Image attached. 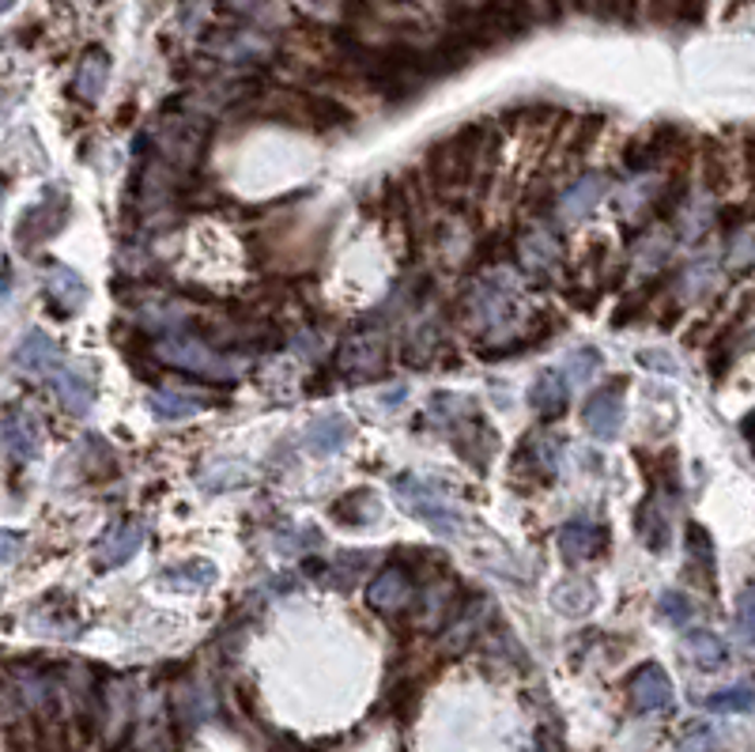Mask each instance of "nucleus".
<instances>
[{"instance_id": "nucleus-24", "label": "nucleus", "mask_w": 755, "mask_h": 752, "mask_svg": "<svg viewBox=\"0 0 755 752\" xmlns=\"http://www.w3.org/2000/svg\"><path fill=\"white\" fill-rule=\"evenodd\" d=\"M555 258H559V247H555L552 235L537 231L529 239H521V261H526V268H537V273L540 268H552Z\"/></svg>"}, {"instance_id": "nucleus-8", "label": "nucleus", "mask_w": 755, "mask_h": 752, "mask_svg": "<svg viewBox=\"0 0 755 752\" xmlns=\"http://www.w3.org/2000/svg\"><path fill=\"white\" fill-rule=\"evenodd\" d=\"M46 296H50V311L61 314V318H68V314H76L79 306H84L87 284L79 280L76 268H68V265H61V261H53L50 273H46Z\"/></svg>"}, {"instance_id": "nucleus-29", "label": "nucleus", "mask_w": 755, "mask_h": 752, "mask_svg": "<svg viewBox=\"0 0 755 752\" xmlns=\"http://www.w3.org/2000/svg\"><path fill=\"white\" fill-rule=\"evenodd\" d=\"M657 348H646V352L639 355V363L642 367H654V371H662V375H677V360L672 355H654Z\"/></svg>"}, {"instance_id": "nucleus-19", "label": "nucleus", "mask_w": 755, "mask_h": 752, "mask_svg": "<svg viewBox=\"0 0 755 752\" xmlns=\"http://www.w3.org/2000/svg\"><path fill=\"white\" fill-rule=\"evenodd\" d=\"M634 529H639L642 544H646L650 552H662L665 544H669V518L657 511V500H646L639 506V514H634Z\"/></svg>"}, {"instance_id": "nucleus-21", "label": "nucleus", "mask_w": 755, "mask_h": 752, "mask_svg": "<svg viewBox=\"0 0 755 752\" xmlns=\"http://www.w3.org/2000/svg\"><path fill=\"white\" fill-rule=\"evenodd\" d=\"M163 579L171 586H181V590H204V586L216 582V567L209 560H186L178 567H166Z\"/></svg>"}, {"instance_id": "nucleus-28", "label": "nucleus", "mask_w": 755, "mask_h": 752, "mask_svg": "<svg viewBox=\"0 0 755 752\" xmlns=\"http://www.w3.org/2000/svg\"><path fill=\"white\" fill-rule=\"evenodd\" d=\"M737 624H741V636L748 639V643H755V582L741 593V601H737Z\"/></svg>"}, {"instance_id": "nucleus-30", "label": "nucleus", "mask_w": 755, "mask_h": 752, "mask_svg": "<svg viewBox=\"0 0 755 752\" xmlns=\"http://www.w3.org/2000/svg\"><path fill=\"white\" fill-rule=\"evenodd\" d=\"M680 752H718V738L710 730H695L688 741H683Z\"/></svg>"}, {"instance_id": "nucleus-12", "label": "nucleus", "mask_w": 755, "mask_h": 752, "mask_svg": "<svg viewBox=\"0 0 755 752\" xmlns=\"http://www.w3.org/2000/svg\"><path fill=\"white\" fill-rule=\"evenodd\" d=\"M53 390H58V401L68 409L73 416H84L95 401V383L84 367H61L53 371Z\"/></svg>"}, {"instance_id": "nucleus-15", "label": "nucleus", "mask_w": 755, "mask_h": 752, "mask_svg": "<svg viewBox=\"0 0 755 752\" xmlns=\"http://www.w3.org/2000/svg\"><path fill=\"white\" fill-rule=\"evenodd\" d=\"M106 80H110V58L95 46L76 68V80H73V95L84 102H95L102 91H106Z\"/></svg>"}, {"instance_id": "nucleus-16", "label": "nucleus", "mask_w": 755, "mask_h": 752, "mask_svg": "<svg viewBox=\"0 0 755 752\" xmlns=\"http://www.w3.org/2000/svg\"><path fill=\"white\" fill-rule=\"evenodd\" d=\"M601 193H604V178H601V174H582V178H578L575 186H570L567 193H563L559 216H563V220H582V216H590V212L597 209Z\"/></svg>"}, {"instance_id": "nucleus-26", "label": "nucleus", "mask_w": 755, "mask_h": 752, "mask_svg": "<svg viewBox=\"0 0 755 752\" xmlns=\"http://www.w3.org/2000/svg\"><path fill=\"white\" fill-rule=\"evenodd\" d=\"M601 352L597 348H578V352H570V360H567V378L575 386H582V383H590L593 375L601 371Z\"/></svg>"}, {"instance_id": "nucleus-6", "label": "nucleus", "mask_w": 755, "mask_h": 752, "mask_svg": "<svg viewBox=\"0 0 755 752\" xmlns=\"http://www.w3.org/2000/svg\"><path fill=\"white\" fill-rule=\"evenodd\" d=\"M631 703L639 715H650V711H669L672 707V680L657 662H646L639 673L631 677Z\"/></svg>"}, {"instance_id": "nucleus-5", "label": "nucleus", "mask_w": 755, "mask_h": 752, "mask_svg": "<svg viewBox=\"0 0 755 752\" xmlns=\"http://www.w3.org/2000/svg\"><path fill=\"white\" fill-rule=\"evenodd\" d=\"M140 544H144V529H140L137 522H114V526L106 529V537L95 544V567H99V572H110V567L129 564L140 552Z\"/></svg>"}, {"instance_id": "nucleus-10", "label": "nucleus", "mask_w": 755, "mask_h": 752, "mask_svg": "<svg viewBox=\"0 0 755 752\" xmlns=\"http://www.w3.org/2000/svg\"><path fill=\"white\" fill-rule=\"evenodd\" d=\"M348 435H352V424H348L344 416L325 413V416H317L314 424L306 427V435H302V447H306L314 458H329V454H337V450L344 447Z\"/></svg>"}, {"instance_id": "nucleus-3", "label": "nucleus", "mask_w": 755, "mask_h": 752, "mask_svg": "<svg viewBox=\"0 0 755 752\" xmlns=\"http://www.w3.org/2000/svg\"><path fill=\"white\" fill-rule=\"evenodd\" d=\"M159 360L174 363V367L181 371H197V375H216V378H227L235 375V363H227L219 352H212L204 340H181V337H171L159 344Z\"/></svg>"}, {"instance_id": "nucleus-1", "label": "nucleus", "mask_w": 755, "mask_h": 752, "mask_svg": "<svg viewBox=\"0 0 755 752\" xmlns=\"http://www.w3.org/2000/svg\"><path fill=\"white\" fill-rule=\"evenodd\" d=\"M393 492L401 496V503L408 506L416 518H424L439 537L465 534V518H461V511L435 480L416 477V473H401V477L393 480Z\"/></svg>"}, {"instance_id": "nucleus-22", "label": "nucleus", "mask_w": 755, "mask_h": 752, "mask_svg": "<svg viewBox=\"0 0 755 752\" xmlns=\"http://www.w3.org/2000/svg\"><path fill=\"white\" fill-rule=\"evenodd\" d=\"M332 518L344 522V526H363V522H375L378 518V503L370 492H352L344 496L340 503H332Z\"/></svg>"}, {"instance_id": "nucleus-14", "label": "nucleus", "mask_w": 755, "mask_h": 752, "mask_svg": "<svg viewBox=\"0 0 755 752\" xmlns=\"http://www.w3.org/2000/svg\"><path fill=\"white\" fill-rule=\"evenodd\" d=\"M253 480V469L246 462H238V458H216V462H209L201 473H197V485L204 488V492H230V488H242Z\"/></svg>"}, {"instance_id": "nucleus-20", "label": "nucleus", "mask_w": 755, "mask_h": 752, "mask_svg": "<svg viewBox=\"0 0 755 752\" xmlns=\"http://www.w3.org/2000/svg\"><path fill=\"white\" fill-rule=\"evenodd\" d=\"M148 405L159 419H186V416L201 413L204 398H193V393H181V390H159V393H151Z\"/></svg>"}, {"instance_id": "nucleus-13", "label": "nucleus", "mask_w": 755, "mask_h": 752, "mask_svg": "<svg viewBox=\"0 0 755 752\" xmlns=\"http://www.w3.org/2000/svg\"><path fill=\"white\" fill-rule=\"evenodd\" d=\"M608 529H601V526H593V522H586V518H578V522H567V526L559 529V549H563V556L567 560H590V556H597V552L608 544Z\"/></svg>"}, {"instance_id": "nucleus-4", "label": "nucleus", "mask_w": 755, "mask_h": 752, "mask_svg": "<svg viewBox=\"0 0 755 752\" xmlns=\"http://www.w3.org/2000/svg\"><path fill=\"white\" fill-rule=\"evenodd\" d=\"M12 363H15V371L27 378L53 375L61 363V344L50 334H42V329H30V334H23V340L15 344Z\"/></svg>"}, {"instance_id": "nucleus-23", "label": "nucleus", "mask_w": 755, "mask_h": 752, "mask_svg": "<svg viewBox=\"0 0 755 752\" xmlns=\"http://www.w3.org/2000/svg\"><path fill=\"white\" fill-rule=\"evenodd\" d=\"M706 707L718 711V715H744V711H755V688L752 685H733L726 692H714L706 700Z\"/></svg>"}, {"instance_id": "nucleus-17", "label": "nucleus", "mask_w": 755, "mask_h": 752, "mask_svg": "<svg viewBox=\"0 0 755 752\" xmlns=\"http://www.w3.org/2000/svg\"><path fill=\"white\" fill-rule=\"evenodd\" d=\"M683 651L691 654V662H695L699 669H718V666H726V659H729L726 643L706 628L688 631V636H683Z\"/></svg>"}, {"instance_id": "nucleus-11", "label": "nucleus", "mask_w": 755, "mask_h": 752, "mask_svg": "<svg viewBox=\"0 0 755 752\" xmlns=\"http://www.w3.org/2000/svg\"><path fill=\"white\" fill-rule=\"evenodd\" d=\"M408 598H412V579L404 567H386V572L367 586V601L378 613H397V609L408 605Z\"/></svg>"}, {"instance_id": "nucleus-18", "label": "nucleus", "mask_w": 755, "mask_h": 752, "mask_svg": "<svg viewBox=\"0 0 755 752\" xmlns=\"http://www.w3.org/2000/svg\"><path fill=\"white\" fill-rule=\"evenodd\" d=\"M529 401H532V409L537 413H544V416H559L563 409H567V383H563L555 371H544V375L532 383V390H529Z\"/></svg>"}, {"instance_id": "nucleus-7", "label": "nucleus", "mask_w": 755, "mask_h": 752, "mask_svg": "<svg viewBox=\"0 0 755 752\" xmlns=\"http://www.w3.org/2000/svg\"><path fill=\"white\" fill-rule=\"evenodd\" d=\"M586 427L601 442L616 439L619 427H624V386L616 383L608 390H601L597 398H590V405H586Z\"/></svg>"}, {"instance_id": "nucleus-2", "label": "nucleus", "mask_w": 755, "mask_h": 752, "mask_svg": "<svg viewBox=\"0 0 755 752\" xmlns=\"http://www.w3.org/2000/svg\"><path fill=\"white\" fill-rule=\"evenodd\" d=\"M65 212H68V193H65V189H50V193H46L35 209L23 212L20 235H15V239H20V247L35 250L38 242L53 239V235L61 231V224H65Z\"/></svg>"}, {"instance_id": "nucleus-9", "label": "nucleus", "mask_w": 755, "mask_h": 752, "mask_svg": "<svg viewBox=\"0 0 755 752\" xmlns=\"http://www.w3.org/2000/svg\"><path fill=\"white\" fill-rule=\"evenodd\" d=\"M38 442H42V435H38V424L30 419V413H23V409H8L4 413V450L12 462H30V458H38Z\"/></svg>"}, {"instance_id": "nucleus-27", "label": "nucleus", "mask_w": 755, "mask_h": 752, "mask_svg": "<svg viewBox=\"0 0 755 752\" xmlns=\"http://www.w3.org/2000/svg\"><path fill=\"white\" fill-rule=\"evenodd\" d=\"M688 552H691V560H695V564L703 567L706 575H714V544H710V537H706L703 526H691L688 529Z\"/></svg>"}, {"instance_id": "nucleus-25", "label": "nucleus", "mask_w": 755, "mask_h": 752, "mask_svg": "<svg viewBox=\"0 0 755 752\" xmlns=\"http://www.w3.org/2000/svg\"><path fill=\"white\" fill-rule=\"evenodd\" d=\"M657 613H662L665 624H672V628H688V624L695 621V605H691V598L680 590H665L662 598H657Z\"/></svg>"}, {"instance_id": "nucleus-31", "label": "nucleus", "mask_w": 755, "mask_h": 752, "mask_svg": "<svg viewBox=\"0 0 755 752\" xmlns=\"http://www.w3.org/2000/svg\"><path fill=\"white\" fill-rule=\"evenodd\" d=\"M0 537H4V556H0V560H4V564H15V552H20V534H15V529H4Z\"/></svg>"}]
</instances>
